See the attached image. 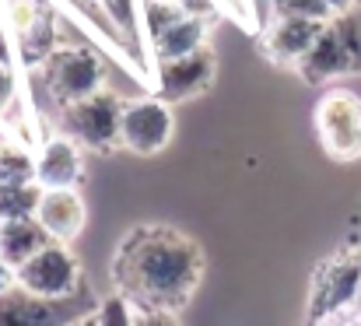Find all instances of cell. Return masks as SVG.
<instances>
[{
	"instance_id": "obj_1",
	"label": "cell",
	"mask_w": 361,
	"mask_h": 326,
	"mask_svg": "<svg viewBox=\"0 0 361 326\" xmlns=\"http://www.w3.org/2000/svg\"><path fill=\"white\" fill-rule=\"evenodd\" d=\"M113 274L133 309H147L133 323H172L204 277V253L176 228L140 224L120 242Z\"/></svg>"
},
{
	"instance_id": "obj_2",
	"label": "cell",
	"mask_w": 361,
	"mask_h": 326,
	"mask_svg": "<svg viewBox=\"0 0 361 326\" xmlns=\"http://www.w3.org/2000/svg\"><path fill=\"white\" fill-rule=\"evenodd\" d=\"M123 106L120 95L99 88L95 95L60 106V126L88 151L109 155L113 147H123Z\"/></svg>"
},
{
	"instance_id": "obj_3",
	"label": "cell",
	"mask_w": 361,
	"mask_h": 326,
	"mask_svg": "<svg viewBox=\"0 0 361 326\" xmlns=\"http://www.w3.org/2000/svg\"><path fill=\"white\" fill-rule=\"evenodd\" d=\"M42 81L46 92L56 106L78 102L85 95H95L99 88H106V67L99 60L95 49L85 46H56L46 60H42Z\"/></svg>"
},
{
	"instance_id": "obj_4",
	"label": "cell",
	"mask_w": 361,
	"mask_h": 326,
	"mask_svg": "<svg viewBox=\"0 0 361 326\" xmlns=\"http://www.w3.org/2000/svg\"><path fill=\"white\" fill-rule=\"evenodd\" d=\"M319 140L330 158L355 162L361 158V99L348 88H334L319 99L316 109Z\"/></svg>"
},
{
	"instance_id": "obj_5",
	"label": "cell",
	"mask_w": 361,
	"mask_h": 326,
	"mask_svg": "<svg viewBox=\"0 0 361 326\" xmlns=\"http://www.w3.org/2000/svg\"><path fill=\"white\" fill-rule=\"evenodd\" d=\"M18 288L42 298V302H56L74 295L78 288V260L71 256L67 242L49 239L35 256H28L18 267Z\"/></svg>"
},
{
	"instance_id": "obj_6",
	"label": "cell",
	"mask_w": 361,
	"mask_h": 326,
	"mask_svg": "<svg viewBox=\"0 0 361 326\" xmlns=\"http://www.w3.org/2000/svg\"><path fill=\"white\" fill-rule=\"evenodd\" d=\"M358 295H361V256L341 253V256L326 260V263L319 267V274L312 277L309 316H312V320L337 316L341 309L358 306Z\"/></svg>"
},
{
	"instance_id": "obj_7",
	"label": "cell",
	"mask_w": 361,
	"mask_h": 326,
	"mask_svg": "<svg viewBox=\"0 0 361 326\" xmlns=\"http://www.w3.org/2000/svg\"><path fill=\"white\" fill-rule=\"evenodd\" d=\"M172 102L158 99H137L123 106V147L133 155H158L172 140Z\"/></svg>"
},
{
	"instance_id": "obj_8",
	"label": "cell",
	"mask_w": 361,
	"mask_h": 326,
	"mask_svg": "<svg viewBox=\"0 0 361 326\" xmlns=\"http://www.w3.org/2000/svg\"><path fill=\"white\" fill-rule=\"evenodd\" d=\"M214 71H218V60H214V49L207 42L186 56L161 60L158 64V95L165 102H186V99L211 88Z\"/></svg>"
},
{
	"instance_id": "obj_9",
	"label": "cell",
	"mask_w": 361,
	"mask_h": 326,
	"mask_svg": "<svg viewBox=\"0 0 361 326\" xmlns=\"http://www.w3.org/2000/svg\"><path fill=\"white\" fill-rule=\"evenodd\" d=\"M295 71L302 74L305 85H323V81H334V78H344V74L355 71L351 49H348V42H344L337 21H330V25L323 28V35H319V39L312 42V49L295 64Z\"/></svg>"
},
{
	"instance_id": "obj_10",
	"label": "cell",
	"mask_w": 361,
	"mask_h": 326,
	"mask_svg": "<svg viewBox=\"0 0 361 326\" xmlns=\"http://www.w3.org/2000/svg\"><path fill=\"white\" fill-rule=\"evenodd\" d=\"M326 25L330 21H316V18H274V25L263 35V49L274 64L295 67L312 49V42L323 35Z\"/></svg>"
},
{
	"instance_id": "obj_11",
	"label": "cell",
	"mask_w": 361,
	"mask_h": 326,
	"mask_svg": "<svg viewBox=\"0 0 361 326\" xmlns=\"http://www.w3.org/2000/svg\"><path fill=\"white\" fill-rule=\"evenodd\" d=\"M39 224L49 231V239L56 242H71L81 235L85 228V200L74 186H53V190H42V200H39Z\"/></svg>"
},
{
	"instance_id": "obj_12",
	"label": "cell",
	"mask_w": 361,
	"mask_h": 326,
	"mask_svg": "<svg viewBox=\"0 0 361 326\" xmlns=\"http://www.w3.org/2000/svg\"><path fill=\"white\" fill-rule=\"evenodd\" d=\"M81 179V147L71 133H56L42 144L35 158V183L42 190L53 186H74Z\"/></svg>"
},
{
	"instance_id": "obj_13",
	"label": "cell",
	"mask_w": 361,
	"mask_h": 326,
	"mask_svg": "<svg viewBox=\"0 0 361 326\" xmlns=\"http://www.w3.org/2000/svg\"><path fill=\"white\" fill-rule=\"evenodd\" d=\"M49 242V231L39 224V217H11L0 224V256L18 270L28 256H35Z\"/></svg>"
},
{
	"instance_id": "obj_14",
	"label": "cell",
	"mask_w": 361,
	"mask_h": 326,
	"mask_svg": "<svg viewBox=\"0 0 361 326\" xmlns=\"http://www.w3.org/2000/svg\"><path fill=\"white\" fill-rule=\"evenodd\" d=\"M204 39H207V21L183 14L176 25H169V28L151 42V49H154V56H158V64H161V60H176V56H186V53L200 49Z\"/></svg>"
},
{
	"instance_id": "obj_15",
	"label": "cell",
	"mask_w": 361,
	"mask_h": 326,
	"mask_svg": "<svg viewBox=\"0 0 361 326\" xmlns=\"http://www.w3.org/2000/svg\"><path fill=\"white\" fill-rule=\"evenodd\" d=\"M42 186L35 179H4L0 183V221L11 217H32L39 211Z\"/></svg>"
},
{
	"instance_id": "obj_16",
	"label": "cell",
	"mask_w": 361,
	"mask_h": 326,
	"mask_svg": "<svg viewBox=\"0 0 361 326\" xmlns=\"http://www.w3.org/2000/svg\"><path fill=\"white\" fill-rule=\"evenodd\" d=\"M106 21L113 25V32L126 39L130 46H137L140 39V25H144V7L137 0H99Z\"/></svg>"
},
{
	"instance_id": "obj_17",
	"label": "cell",
	"mask_w": 361,
	"mask_h": 326,
	"mask_svg": "<svg viewBox=\"0 0 361 326\" xmlns=\"http://www.w3.org/2000/svg\"><path fill=\"white\" fill-rule=\"evenodd\" d=\"M60 42H56V28H53V21H39L28 35H21L18 39V53H21V60L28 64V67H42V60L56 49Z\"/></svg>"
},
{
	"instance_id": "obj_18",
	"label": "cell",
	"mask_w": 361,
	"mask_h": 326,
	"mask_svg": "<svg viewBox=\"0 0 361 326\" xmlns=\"http://www.w3.org/2000/svg\"><path fill=\"white\" fill-rule=\"evenodd\" d=\"M0 4H4V25L11 28L14 39L28 35V32L42 21L39 0H0Z\"/></svg>"
},
{
	"instance_id": "obj_19",
	"label": "cell",
	"mask_w": 361,
	"mask_h": 326,
	"mask_svg": "<svg viewBox=\"0 0 361 326\" xmlns=\"http://www.w3.org/2000/svg\"><path fill=\"white\" fill-rule=\"evenodd\" d=\"M140 7H144V32H147L151 42H154L169 25H176V21L183 18V11H179L176 0H144Z\"/></svg>"
},
{
	"instance_id": "obj_20",
	"label": "cell",
	"mask_w": 361,
	"mask_h": 326,
	"mask_svg": "<svg viewBox=\"0 0 361 326\" xmlns=\"http://www.w3.org/2000/svg\"><path fill=\"white\" fill-rule=\"evenodd\" d=\"M274 18H316L334 21L337 11L326 0H274Z\"/></svg>"
},
{
	"instance_id": "obj_21",
	"label": "cell",
	"mask_w": 361,
	"mask_h": 326,
	"mask_svg": "<svg viewBox=\"0 0 361 326\" xmlns=\"http://www.w3.org/2000/svg\"><path fill=\"white\" fill-rule=\"evenodd\" d=\"M334 21H337V28H341V35H344L348 49H351L355 71H361V4H351V7H348L344 14H337Z\"/></svg>"
},
{
	"instance_id": "obj_22",
	"label": "cell",
	"mask_w": 361,
	"mask_h": 326,
	"mask_svg": "<svg viewBox=\"0 0 361 326\" xmlns=\"http://www.w3.org/2000/svg\"><path fill=\"white\" fill-rule=\"evenodd\" d=\"M88 323H99V326H126V323H133V302L120 291V295L106 298V302L99 306V313H95V316H88Z\"/></svg>"
},
{
	"instance_id": "obj_23",
	"label": "cell",
	"mask_w": 361,
	"mask_h": 326,
	"mask_svg": "<svg viewBox=\"0 0 361 326\" xmlns=\"http://www.w3.org/2000/svg\"><path fill=\"white\" fill-rule=\"evenodd\" d=\"M0 165L4 179H35V162L14 144H0Z\"/></svg>"
},
{
	"instance_id": "obj_24",
	"label": "cell",
	"mask_w": 361,
	"mask_h": 326,
	"mask_svg": "<svg viewBox=\"0 0 361 326\" xmlns=\"http://www.w3.org/2000/svg\"><path fill=\"white\" fill-rule=\"evenodd\" d=\"M14 99H18V78H14L11 64H0V116H7Z\"/></svg>"
},
{
	"instance_id": "obj_25",
	"label": "cell",
	"mask_w": 361,
	"mask_h": 326,
	"mask_svg": "<svg viewBox=\"0 0 361 326\" xmlns=\"http://www.w3.org/2000/svg\"><path fill=\"white\" fill-rule=\"evenodd\" d=\"M176 4H179L183 14L204 18V21H211V18H214V7H218V0H176Z\"/></svg>"
},
{
	"instance_id": "obj_26",
	"label": "cell",
	"mask_w": 361,
	"mask_h": 326,
	"mask_svg": "<svg viewBox=\"0 0 361 326\" xmlns=\"http://www.w3.org/2000/svg\"><path fill=\"white\" fill-rule=\"evenodd\" d=\"M18 288V270L0 256V295H7V291H14Z\"/></svg>"
},
{
	"instance_id": "obj_27",
	"label": "cell",
	"mask_w": 361,
	"mask_h": 326,
	"mask_svg": "<svg viewBox=\"0 0 361 326\" xmlns=\"http://www.w3.org/2000/svg\"><path fill=\"white\" fill-rule=\"evenodd\" d=\"M218 4H225L239 21H249V0H218Z\"/></svg>"
},
{
	"instance_id": "obj_28",
	"label": "cell",
	"mask_w": 361,
	"mask_h": 326,
	"mask_svg": "<svg viewBox=\"0 0 361 326\" xmlns=\"http://www.w3.org/2000/svg\"><path fill=\"white\" fill-rule=\"evenodd\" d=\"M326 4H330V7L337 11V14H344V11H348V7H351L355 0H326Z\"/></svg>"
},
{
	"instance_id": "obj_29",
	"label": "cell",
	"mask_w": 361,
	"mask_h": 326,
	"mask_svg": "<svg viewBox=\"0 0 361 326\" xmlns=\"http://www.w3.org/2000/svg\"><path fill=\"white\" fill-rule=\"evenodd\" d=\"M355 309H358V316H361V295H358V306H355Z\"/></svg>"
},
{
	"instance_id": "obj_30",
	"label": "cell",
	"mask_w": 361,
	"mask_h": 326,
	"mask_svg": "<svg viewBox=\"0 0 361 326\" xmlns=\"http://www.w3.org/2000/svg\"><path fill=\"white\" fill-rule=\"evenodd\" d=\"M0 183H4V165H0Z\"/></svg>"
},
{
	"instance_id": "obj_31",
	"label": "cell",
	"mask_w": 361,
	"mask_h": 326,
	"mask_svg": "<svg viewBox=\"0 0 361 326\" xmlns=\"http://www.w3.org/2000/svg\"><path fill=\"white\" fill-rule=\"evenodd\" d=\"M355 4H361V0H355Z\"/></svg>"
},
{
	"instance_id": "obj_32",
	"label": "cell",
	"mask_w": 361,
	"mask_h": 326,
	"mask_svg": "<svg viewBox=\"0 0 361 326\" xmlns=\"http://www.w3.org/2000/svg\"><path fill=\"white\" fill-rule=\"evenodd\" d=\"M95 4H99V0H95Z\"/></svg>"
},
{
	"instance_id": "obj_33",
	"label": "cell",
	"mask_w": 361,
	"mask_h": 326,
	"mask_svg": "<svg viewBox=\"0 0 361 326\" xmlns=\"http://www.w3.org/2000/svg\"><path fill=\"white\" fill-rule=\"evenodd\" d=\"M0 224H4V221H0Z\"/></svg>"
}]
</instances>
